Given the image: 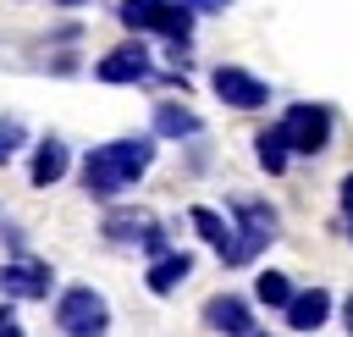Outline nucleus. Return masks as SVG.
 <instances>
[{
	"mask_svg": "<svg viewBox=\"0 0 353 337\" xmlns=\"http://www.w3.org/2000/svg\"><path fill=\"white\" fill-rule=\"evenodd\" d=\"M188 221H193V232H199V238H204V243H210V249H215V254L226 260V249H232L237 227H232V221H226L221 210H210V204H193V210H188Z\"/></svg>",
	"mask_w": 353,
	"mask_h": 337,
	"instance_id": "2eb2a0df",
	"label": "nucleus"
},
{
	"mask_svg": "<svg viewBox=\"0 0 353 337\" xmlns=\"http://www.w3.org/2000/svg\"><path fill=\"white\" fill-rule=\"evenodd\" d=\"M210 88H215V99L232 105V110H259V105H270V83L254 77L248 66H215Z\"/></svg>",
	"mask_w": 353,
	"mask_h": 337,
	"instance_id": "423d86ee",
	"label": "nucleus"
},
{
	"mask_svg": "<svg viewBox=\"0 0 353 337\" xmlns=\"http://www.w3.org/2000/svg\"><path fill=\"white\" fill-rule=\"evenodd\" d=\"M254 298H259V304H270V309H287V304H292V282H287L281 271H259Z\"/></svg>",
	"mask_w": 353,
	"mask_h": 337,
	"instance_id": "f3484780",
	"label": "nucleus"
},
{
	"mask_svg": "<svg viewBox=\"0 0 353 337\" xmlns=\"http://www.w3.org/2000/svg\"><path fill=\"white\" fill-rule=\"evenodd\" d=\"M0 337H22V326H17V298L0 304Z\"/></svg>",
	"mask_w": 353,
	"mask_h": 337,
	"instance_id": "6ab92c4d",
	"label": "nucleus"
},
{
	"mask_svg": "<svg viewBox=\"0 0 353 337\" xmlns=\"http://www.w3.org/2000/svg\"><path fill=\"white\" fill-rule=\"evenodd\" d=\"M182 6H193V11H226L232 0H182Z\"/></svg>",
	"mask_w": 353,
	"mask_h": 337,
	"instance_id": "412c9836",
	"label": "nucleus"
},
{
	"mask_svg": "<svg viewBox=\"0 0 353 337\" xmlns=\"http://www.w3.org/2000/svg\"><path fill=\"white\" fill-rule=\"evenodd\" d=\"M55 326L66 337H105L110 331V304L99 287H66L55 304Z\"/></svg>",
	"mask_w": 353,
	"mask_h": 337,
	"instance_id": "20e7f679",
	"label": "nucleus"
},
{
	"mask_svg": "<svg viewBox=\"0 0 353 337\" xmlns=\"http://www.w3.org/2000/svg\"><path fill=\"white\" fill-rule=\"evenodd\" d=\"M232 227H237V238H232L221 265H254L281 232V221H276V210L265 199H232Z\"/></svg>",
	"mask_w": 353,
	"mask_h": 337,
	"instance_id": "7ed1b4c3",
	"label": "nucleus"
},
{
	"mask_svg": "<svg viewBox=\"0 0 353 337\" xmlns=\"http://www.w3.org/2000/svg\"><path fill=\"white\" fill-rule=\"evenodd\" d=\"M204 326L221 331V337H248L254 331V309H248L243 293H215V298H204Z\"/></svg>",
	"mask_w": 353,
	"mask_h": 337,
	"instance_id": "1a4fd4ad",
	"label": "nucleus"
},
{
	"mask_svg": "<svg viewBox=\"0 0 353 337\" xmlns=\"http://www.w3.org/2000/svg\"><path fill=\"white\" fill-rule=\"evenodd\" d=\"M66 166H72L66 138H39L33 166H28V182H33V188H50V182H61V177H66Z\"/></svg>",
	"mask_w": 353,
	"mask_h": 337,
	"instance_id": "f8f14e48",
	"label": "nucleus"
},
{
	"mask_svg": "<svg viewBox=\"0 0 353 337\" xmlns=\"http://www.w3.org/2000/svg\"><path fill=\"white\" fill-rule=\"evenodd\" d=\"M116 17L132 28V33H160L171 44L176 61H188V39H193V6L182 0H121Z\"/></svg>",
	"mask_w": 353,
	"mask_h": 337,
	"instance_id": "f03ea898",
	"label": "nucleus"
},
{
	"mask_svg": "<svg viewBox=\"0 0 353 337\" xmlns=\"http://www.w3.org/2000/svg\"><path fill=\"white\" fill-rule=\"evenodd\" d=\"M281 320H287L292 331H320V326L331 320V293H325V287H309V293H292V304L281 309Z\"/></svg>",
	"mask_w": 353,
	"mask_h": 337,
	"instance_id": "9b49d317",
	"label": "nucleus"
},
{
	"mask_svg": "<svg viewBox=\"0 0 353 337\" xmlns=\"http://www.w3.org/2000/svg\"><path fill=\"white\" fill-rule=\"evenodd\" d=\"M199 133H204V122L188 105H176V99L154 105V138H199Z\"/></svg>",
	"mask_w": 353,
	"mask_h": 337,
	"instance_id": "ddd939ff",
	"label": "nucleus"
},
{
	"mask_svg": "<svg viewBox=\"0 0 353 337\" xmlns=\"http://www.w3.org/2000/svg\"><path fill=\"white\" fill-rule=\"evenodd\" d=\"M149 166H154V138H110L83 155V188L94 199H116V193L138 188Z\"/></svg>",
	"mask_w": 353,
	"mask_h": 337,
	"instance_id": "f257e3e1",
	"label": "nucleus"
},
{
	"mask_svg": "<svg viewBox=\"0 0 353 337\" xmlns=\"http://www.w3.org/2000/svg\"><path fill=\"white\" fill-rule=\"evenodd\" d=\"M248 337H259V331H248Z\"/></svg>",
	"mask_w": 353,
	"mask_h": 337,
	"instance_id": "b1692460",
	"label": "nucleus"
},
{
	"mask_svg": "<svg viewBox=\"0 0 353 337\" xmlns=\"http://www.w3.org/2000/svg\"><path fill=\"white\" fill-rule=\"evenodd\" d=\"M188 276H193V254H188V249H165V254H154V265L143 271V287L165 298V293H176Z\"/></svg>",
	"mask_w": 353,
	"mask_h": 337,
	"instance_id": "9d476101",
	"label": "nucleus"
},
{
	"mask_svg": "<svg viewBox=\"0 0 353 337\" xmlns=\"http://www.w3.org/2000/svg\"><path fill=\"white\" fill-rule=\"evenodd\" d=\"M50 287H55V276H50V265L44 260H6L0 265V293L6 298H17V304H33V298H50Z\"/></svg>",
	"mask_w": 353,
	"mask_h": 337,
	"instance_id": "6e6552de",
	"label": "nucleus"
},
{
	"mask_svg": "<svg viewBox=\"0 0 353 337\" xmlns=\"http://www.w3.org/2000/svg\"><path fill=\"white\" fill-rule=\"evenodd\" d=\"M55 6H88V0H55Z\"/></svg>",
	"mask_w": 353,
	"mask_h": 337,
	"instance_id": "5701e85b",
	"label": "nucleus"
},
{
	"mask_svg": "<svg viewBox=\"0 0 353 337\" xmlns=\"http://www.w3.org/2000/svg\"><path fill=\"white\" fill-rule=\"evenodd\" d=\"M342 227H347V238H353V171L342 177Z\"/></svg>",
	"mask_w": 353,
	"mask_h": 337,
	"instance_id": "aec40b11",
	"label": "nucleus"
},
{
	"mask_svg": "<svg viewBox=\"0 0 353 337\" xmlns=\"http://www.w3.org/2000/svg\"><path fill=\"white\" fill-rule=\"evenodd\" d=\"M22 144H28V127H22L17 116H6V122H0V166H6V160H11Z\"/></svg>",
	"mask_w": 353,
	"mask_h": 337,
	"instance_id": "a211bd4d",
	"label": "nucleus"
},
{
	"mask_svg": "<svg viewBox=\"0 0 353 337\" xmlns=\"http://www.w3.org/2000/svg\"><path fill=\"white\" fill-rule=\"evenodd\" d=\"M342 320H347V337H353V293L342 298Z\"/></svg>",
	"mask_w": 353,
	"mask_h": 337,
	"instance_id": "4be33fe9",
	"label": "nucleus"
},
{
	"mask_svg": "<svg viewBox=\"0 0 353 337\" xmlns=\"http://www.w3.org/2000/svg\"><path fill=\"white\" fill-rule=\"evenodd\" d=\"M94 77H99V83H149V77H154L149 44H143V39L116 44L110 55H99V61H94Z\"/></svg>",
	"mask_w": 353,
	"mask_h": 337,
	"instance_id": "0eeeda50",
	"label": "nucleus"
},
{
	"mask_svg": "<svg viewBox=\"0 0 353 337\" xmlns=\"http://www.w3.org/2000/svg\"><path fill=\"white\" fill-rule=\"evenodd\" d=\"M160 221H149V210H110L105 215V238L110 243H132V249H143V238L154 232Z\"/></svg>",
	"mask_w": 353,
	"mask_h": 337,
	"instance_id": "4468645a",
	"label": "nucleus"
},
{
	"mask_svg": "<svg viewBox=\"0 0 353 337\" xmlns=\"http://www.w3.org/2000/svg\"><path fill=\"white\" fill-rule=\"evenodd\" d=\"M254 155H259V166H265L270 177H281L287 160H292V144H287L281 127H259V133H254Z\"/></svg>",
	"mask_w": 353,
	"mask_h": 337,
	"instance_id": "dca6fc26",
	"label": "nucleus"
},
{
	"mask_svg": "<svg viewBox=\"0 0 353 337\" xmlns=\"http://www.w3.org/2000/svg\"><path fill=\"white\" fill-rule=\"evenodd\" d=\"M276 127L287 133L292 155H320V149L331 144V110H325V105H314V99H298V105H287Z\"/></svg>",
	"mask_w": 353,
	"mask_h": 337,
	"instance_id": "39448f33",
	"label": "nucleus"
}]
</instances>
